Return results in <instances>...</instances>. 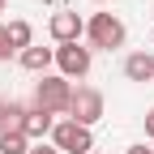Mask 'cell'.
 Listing matches in <instances>:
<instances>
[{
    "instance_id": "4",
    "label": "cell",
    "mask_w": 154,
    "mask_h": 154,
    "mask_svg": "<svg viewBox=\"0 0 154 154\" xmlns=\"http://www.w3.org/2000/svg\"><path fill=\"white\" fill-rule=\"evenodd\" d=\"M51 146L60 150V154H90V150H94V137H90V128L73 124V120H56Z\"/></svg>"
},
{
    "instance_id": "18",
    "label": "cell",
    "mask_w": 154,
    "mask_h": 154,
    "mask_svg": "<svg viewBox=\"0 0 154 154\" xmlns=\"http://www.w3.org/2000/svg\"><path fill=\"white\" fill-rule=\"evenodd\" d=\"M0 116H5V99H0Z\"/></svg>"
},
{
    "instance_id": "16",
    "label": "cell",
    "mask_w": 154,
    "mask_h": 154,
    "mask_svg": "<svg viewBox=\"0 0 154 154\" xmlns=\"http://www.w3.org/2000/svg\"><path fill=\"white\" fill-rule=\"evenodd\" d=\"M124 154H154V150H150V146H146V141H141V146H128V150H124Z\"/></svg>"
},
{
    "instance_id": "10",
    "label": "cell",
    "mask_w": 154,
    "mask_h": 154,
    "mask_svg": "<svg viewBox=\"0 0 154 154\" xmlns=\"http://www.w3.org/2000/svg\"><path fill=\"white\" fill-rule=\"evenodd\" d=\"M17 60H22V69H30V73H47V64L56 60V51L51 47H26Z\"/></svg>"
},
{
    "instance_id": "19",
    "label": "cell",
    "mask_w": 154,
    "mask_h": 154,
    "mask_svg": "<svg viewBox=\"0 0 154 154\" xmlns=\"http://www.w3.org/2000/svg\"><path fill=\"white\" fill-rule=\"evenodd\" d=\"M94 5H107V0H94Z\"/></svg>"
},
{
    "instance_id": "8",
    "label": "cell",
    "mask_w": 154,
    "mask_h": 154,
    "mask_svg": "<svg viewBox=\"0 0 154 154\" xmlns=\"http://www.w3.org/2000/svg\"><path fill=\"white\" fill-rule=\"evenodd\" d=\"M124 77L128 82H154V56L150 51H133L124 60Z\"/></svg>"
},
{
    "instance_id": "6",
    "label": "cell",
    "mask_w": 154,
    "mask_h": 154,
    "mask_svg": "<svg viewBox=\"0 0 154 154\" xmlns=\"http://www.w3.org/2000/svg\"><path fill=\"white\" fill-rule=\"evenodd\" d=\"M47 30H51V38H56V43H77V38L86 34V22H82L73 9H60V13H51Z\"/></svg>"
},
{
    "instance_id": "12",
    "label": "cell",
    "mask_w": 154,
    "mask_h": 154,
    "mask_svg": "<svg viewBox=\"0 0 154 154\" xmlns=\"http://www.w3.org/2000/svg\"><path fill=\"white\" fill-rule=\"evenodd\" d=\"M0 154H30L26 133H0Z\"/></svg>"
},
{
    "instance_id": "17",
    "label": "cell",
    "mask_w": 154,
    "mask_h": 154,
    "mask_svg": "<svg viewBox=\"0 0 154 154\" xmlns=\"http://www.w3.org/2000/svg\"><path fill=\"white\" fill-rule=\"evenodd\" d=\"M5 9H9V0H0V13H5Z\"/></svg>"
},
{
    "instance_id": "3",
    "label": "cell",
    "mask_w": 154,
    "mask_h": 154,
    "mask_svg": "<svg viewBox=\"0 0 154 154\" xmlns=\"http://www.w3.org/2000/svg\"><path fill=\"white\" fill-rule=\"evenodd\" d=\"M69 120L82 124V128H94L103 120V94L94 86H77L73 90V103H69Z\"/></svg>"
},
{
    "instance_id": "20",
    "label": "cell",
    "mask_w": 154,
    "mask_h": 154,
    "mask_svg": "<svg viewBox=\"0 0 154 154\" xmlns=\"http://www.w3.org/2000/svg\"><path fill=\"white\" fill-rule=\"evenodd\" d=\"M90 154H99V150H90Z\"/></svg>"
},
{
    "instance_id": "21",
    "label": "cell",
    "mask_w": 154,
    "mask_h": 154,
    "mask_svg": "<svg viewBox=\"0 0 154 154\" xmlns=\"http://www.w3.org/2000/svg\"><path fill=\"white\" fill-rule=\"evenodd\" d=\"M150 43H154V34H150Z\"/></svg>"
},
{
    "instance_id": "13",
    "label": "cell",
    "mask_w": 154,
    "mask_h": 154,
    "mask_svg": "<svg viewBox=\"0 0 154 154\" xmlns=\"http://www.w3.org/2000/svg\"><path fill=\"white\" fill-rule=\"evenodd\" d=\"M13 47H9V34H5V22H0V60H9Z\"/></svg>"
},
{
    "instance_id": "5",
    "label": "cell",
    "mask_w": 154,
    "mask_h": 154,
    "mask_svg": "<svg viewBox=\"0 0 154 154\" xmlns=\"http://www.w3.org/2000/svg\"><path fill=\"white\" fill-rule=\"evenodd\" d=\"M90 60H94V56H90V47H82V43H60V47H56V69H60L64 82H73V77L82 82V77L90 73Z\"/></svg>"
},
{
    "instance_id": "1",
    "label": "cell",
    "mask_w": 154,
    "mask_h": 154,
    "mask_svg": "<svg viewBox=\"0 0 154 154\" xmlns=\"http://www.w3.org/2000/svg\"><path fill=\"white\" fill-rule=\"evenodd\" d=\"M69 103H73V86L60 73H43V82L34 86V107L47 116H69Z\"/></svg>"
},
{
    "instance_id": "14",
    "label": "cell",
    "mask_w": 154,
    "mask_h": 154,
    "mask_svg": "<svg viewBox=\"0 0 154 154\" xmlns=\"http://www.w3.org/2000/svg\"><path fill=\"white\" fill-rule=\"evenodd\" d=\"M30 154H60V150H56V146H47V141H38V146H34Z\"/></svg>"
},
{
    "instance_id": "15",
    "label": "cell",
    "mask_w": 154,
    "mask_h": 154,
    "mask_svg": "<svg viewBox=\"0 0 154 154\" xmlns=\"http://www.w3.org/2000/svg\"><path fill=\"white\" fill-rule=\"evenodd\" d=\"M146 137H154V107L146 111Z\"/></svg>"
},
{
    "instance_id": "7",
    "label": "cell",
    "mask_w": 154,
    "mask_h": 154,
    "mask_svg": "<svg viewBox=\"0 0 154 154\" xmlns=\"http://www.w3.org/2000/svg\"><path fill=\"white\" fill-rule=\"evenodd\" d=\"M51 128H56V120H51L47 111H38V107H30V111H26V120H22L26 141H43V137H51Z\"/></svg>"
},
{
    "instance_id": "11",
    "label": "cell",
    "mask_w": 154,
    "mask_h": 154,
    "mask_svg": "<svg viewBox=\"0 0 154 154\" xmlns=\"http://www.w3.org/2000/svg\"><path fill=\"white\" fill-rule=\"evenodd\" d=\"M26 103H5V116H0V133H22V120H26Z\"/></svg>"
},
{
    "instance_id": "9",
    "label": "cell",
    "mask_w": 154,
    "mask_h": 154,
    "mask_svg": "<svg viewBox=\"0 0 154 154\" xmlns=\"http://www.w3.org/2000/svg\"><path fill=\"white\" fill-rule=\"evenodd\" d=\"M5 34H9V47H13L17 56H22L26 47H34V30H30V22H26V17H13V22L5 26Z\"/></svg>"
},
{
    "instance_id": "2",
    "label": "cell",
    "mask_w": 154,
    "mask_h": 154,
    "mask_svg": "<svg viewBox=\"0 0 154 154\" xmlns=\"http://www.w3.org/2000/svg\"><path fill=\"white\" fill-rule=\"evenodd\" d=\"M86 38H90V47H103V51H116V47H124V22L120 17H111V13H94L90 22H86Z\"/></svg>"
}]
</instances>
